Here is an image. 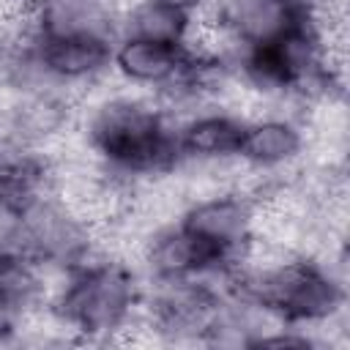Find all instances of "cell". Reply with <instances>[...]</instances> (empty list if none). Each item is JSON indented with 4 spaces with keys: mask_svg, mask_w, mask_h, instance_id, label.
I'll return each mask as SVG.
<instances>
[{
    "mask_svg": "<svg viewBox=\"0 0 350 350\" xmlns=\"http://www.w3.org/2000/svg\"><path fill=\"white\" fill-rule=\"evenodd\" d=\"M156 3L178 11V14H183L189 19H202V16L211 14V8H213L216 0H156Z\"/></svg>",
    "mask_w": 350,
    "mask_h": 350,
    "instance_id": "8fae6325",
    "label": "cell"
},
{
    "mask_svg": "<svg viewBox=\"0 0 350 350\" xmlns=\"http://www.w3.org/2000/svg\"><path fill=\"white\" fill-rule=\"evenodd\" d=\"M52 276L38 260L19 246L0 249V312L22 325L46 306Z\"/></svg>",
    "mask_w": 350,
    "mask_h": 350,
    "instance_id": "9c48e42d",
    "label": "cell"
},
{
    "mask_svg": "<svg viewBox=\"0 0 350 350\" xmlns=\"http://www.w3.org/2000/svg\"><path fill=\"white\" fill-rule=\"evenodd\" d=\"M312 150V131L295 109H262L246 115L238 164L252 175V183L282 180L295 175Z\"/></svg>",
    "mask_w": 350,
    "mask_h": 350,
    "instance_id": "5b68a950",
    "label": "cell"
},
{
    "mask_svg": "<svg viewBox=\"0 0 350 350\" xmlns=\"http://www.w3.org/2000/svg\"><path fill=\"white\" fill-rule=\"evenodd\" d=\"M118 19L112 0H30L27 33L118 38Z\"/></svg>",
    "mask_w": 350,
    "mask_h": 350,
    "instance_id": "ba28073f",
    "label": "cell"
},
{
    "mask_svg": "<svg viewBox=\"0 0 350 350\" xmlns=\"http://www.w3.org/2000/svg\"><path fill=\"white\" fill-rule=\"evenodd\" d=\"M101 230L55 189L38 194L22 208L19 241L33 260H38L49 273H60L96 252H101Z\"/></svg>",
    "mask_w": 350,
    "mask_h": 350,
    "instance_id": "3957f363",
    "label": "cell"
},
{
    "mask_svg": "<svg viewBox=\"0 0 350 350\" xmlns=\"http://www.w3.org/2000/svg\"><path fill=\"white\" fill-rule=\"evenodd\" d=\"M145 279L139 268L109 252L52 276L46 314L66 342L109 345L134 334L142 317Z\"/></svg>",
    "mask_w": 350,
    "mask_h": 350,
    "instance_id": "7a4b0ae2",
    "label": "cell"
},
{
    "mask_svg": "<svg viewBox=\"0 0 350 350\" xmlns=\"http://www.w3.org/2000/svg\"><path fill=\"white\" fill-rule=\"evenodd\" d=\"M194 19L156 3V0H137L120 11L118 36H137L150 41H172L186 44L191 36Z\"/></svg>",
    "mask_w": 350,
    "mask_h": 350,
    "instance_id": "30bf717a",
    "label": "cell"
},
{
    "mask_svg": "<svg viewBox=\"0 0 350 350\" xmlns=\"http://www.w3.org/2000/svg\"><path fill=\"white\" fill-rule=\"evenodd\" d=\"M175 219L219 257L238 262L260 232V202L246 186H219L189 194Z\"/></svg>",
    "mask_w": 350,
    "mask_h": 350,
    "instance_id": "277c9868",
    "label": "cell"
},
{
    "mask_svg": "<svg viewBox=\"0 0 350 350\" xmlns=\"http://www.w3.org/2000/svg\"><path fill=\"white\" fill-rule=\"evenodd\" d=\"M246 115L227 104H202L175 118L183 167H224L238 161Z\"/></svg>",
    "mask_w": 350,
    "mask_h": 350,
    "instance_id": "52a82bcc",
    "label": "cell"
},
{
    "mask_svg": "<svg viewBox=\"0 0 350 350\" xmlns=\"http://www.w3.org/2000/svg\"><path fill=\"white\" fill-rule=\"evenodd\" d=\"M134 265L145 282H180L219 276L235 268V260L219 257L178 219L142 230L134 246Z\"/></svg>",
    "mask_w": 350,
    "mask_h": 350,
    "instance_id": "8992f818",
    "label": "cell"
},
{
    "mask_svg": "<svg viewBox=\"0 0 350 350\" xmlns=\"http://www.w3.org/2000/svg\"><path fill=\"white\" fill-rule=\"evenodd\" d=\"M79 139L98 170L134 189L183 167L175 118L156 96L131 88L96 96L79 115Z\"/></svg>",
    "mask_w": 350,
    "mask_h": 350,
    "instance_id": "6da1fadb",
    "label": "cell"
}]
</instances>
